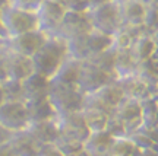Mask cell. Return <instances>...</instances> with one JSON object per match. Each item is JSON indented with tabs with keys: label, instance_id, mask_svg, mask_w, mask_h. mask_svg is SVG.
<instances>
[{
	"label": "cell",
	"instance_id": "obj_7",
	"mask_svg": "<svg viewBox=\"0 0 158 156\" xmlns=\"http://www.w3.org/2000/svg\"><path fill=\"white\" fill-rule=\"evenodd\" d=\"M56 124L59 127L60 136H66L70 139L79 140L85 143L89 137L91 130L85 121L82 112H70V114H59L56 115Z\"/></svg>",
	"mask_w": 158,
	"mask_h": 156
},
{
	"label": "cell",
	"instance_id": "obj_10",
	"mask_svg": "<svg viewBox=\"0 0 158 156\" xmlns=\"http://www.w3.org/2000/svg\"><path fill=\"white\" fill-rule=\"evenodd\" d=\"M47 38L48 35L45 32H43L41 29H35V31H29L22 35H18L15 38H7V44L12 51L27 57H32L44 45Z\"/></svg>",
	"mask_w": 158,
	"mask_h": 156
},
{
	"label": "cell",
	"instance_id": "obj_8",
	"mask_svg": "<svg viewBox=\"0 0 158 156\" xmlns=\"http://www.w3.org/2000/svg\"><path fill=\"white\" fill-rule=\"evenodd\" d=\"M66 10L68 9L56 0H44L35 12L38 19V29L47 35H53L59 28Z\"/></svg>",
	"mask_w": 158,
	"mask_h": 156
},
{
	"label": "cell",
	"instance_id": "obj_25",
	"mask_svg": "<svg viewBox=\"0 0 158 156\" xmlns=\"http://www.w3.org/2000/svg\"><path fill=\"white\" fill-rule=\"evenodd\" d=\"M116 54H117V50L114 48L113 45L107 48L106 51H102L100 54L94 56L92 58H89V62H92L95 66H98L100 69H102L104 72L111 73L116 76V72H114V64H116ZM117 78V76H116Z\"/></svg>",
	"mask_w": 158,
	"mask_h": 156
},
{
	"label": "cell",
	"instance_id": "obj_38",
	"mask_svg": "<svg viewBox=\"0 0 158 156\" xmlns=\"http://www.w3.org/2000/svg\"><path fill=\"white\" fill-rule=\"evenodd\" d=\"M0 38H7L5 29H3V25H2V19H0Z\"/></svg>",
	"mask_w": 158,
	"mask_h": 156
},
{
	"label": "cell",
	"instance_id": "obj_31",
	"mask_svg": "<svg viewBox=\"0 0 158 156\" xmlns=\"http://www.w3.org/2000/svg\"><path fill=\"white\" fill-rule=\"evenodd\" d=\"M37 156H63V155L54 143H45V145L38 146Z\"/></svg>",
	"mask_w": 158,
	"mask_h": 156
},
{
	"label": "cell",
	"instance_id": "obj_16",
	"mask_svg": "<svg viewBox=\"0 0 158 156\" xmlns=\"http://www.w3.org/2000/svg\"><path fill=\"white\" fill-rule=\"evenodd\" d=\"M22 88L23 95H25V102L31 99H37V98H44V96H48L50 79L34 72L22 80Z\"/></svg>",
	"mask_w": 158,
	"mask_h": 156
},
{
	"label": "cell",
	"instance_id": "obj_3",
	"mask_svg": "<svg viewBox=\"0 0 158 156\" xmlns=\"http://www.w3.org/2000/svg\"><path fill=\"white\" fill-rule=\"evenodd\" d=\"M0 19L7 38H15L18 35L38 29V19L35 12L23 10L12 5H7L0 10Z\"/></svg>",
	"mask_w": 158,
	"mask_h": 156
},
{
	"label": "cell",
	"instance_id": "obj_9",
	"mask_svg": "<svg viewBox=\"0 0 158 156\" xmlns=\"http://www.w3.org/2000/svg\"><path fill=\"white\" fill-rule=\"evenodd\" d=\"M0 124L5 128L13 131L25 130L29 124L28 111L25 102H7L0 105Z\"/></svg>",
	"mask_w": 158,
	"mask_h": 156
},
{
	"label": "cell",
	"instance_id": "obj_14",
	"mask_svg": "<svg viewBox=\"0 0 158 156\" xmlns=\"http://www.w3.org/2000/svg\"><path fill=\"white\" fill-rule=\"evenodd\" d=\"M56 118V117H54ZM47 120V121H35V123H29L28 127L25 128L31 137L40 145H45V143H54L59 136V127L56 124V120Z\"/></svg>",
	"mask_w": 158,
	"mask_h": 156
},
{
	"label": "cell",
	"instance_id": "obj_40",
	"mask_svg": "<svg viewBox=\"0 0 158 156\" xmlns=\"http://www.w3.org/2000/svg\"><path fill=\"white\" fill-rule=\"evenodd\" d=\"M5 102V98H3V89H2V82H0V105Z\"/></svg>",
	"mask_w": 158,
	"mask_h": 156
},
{
	"label": "cell",
	"instance_id": "obj_23",
	"mask_svg": "<svg viewBox=\"0 0 158 156\" xmlns=\"http://www.w3.org/2000/svg\"><path fill=\"white\" fill-rule=\"evenodd\" d=\"M136 69H138V63L133 58L130 48L126 50H117L116 54V64H114V72L117 78H123V76H129V74H135Z\"/></svg>",
	"mask_w": 158,
	"mask_h": 156
},
{
	"label": "cell",
	"instance_id": "obj_30",
	"mask_svg": "<svg viewBox=\"0 0 158 156\" xmlns=\"http://www.w3.org/2000/svg\"><path fill=\"white\" fill-rule=\"evenodd\" d=\"M43 2L44 0H10L9 5L19 7V9H23V10H28V12H37Z\"/></svg>",
	"mask_w": 158,
	"mask_h": 156
},
{
	"label": "cell",
	"instance_id": "obj_1",
	"mask_svg": "<svg viewBox=\"0 0 158 156\" xmlns=\"http://www.w3.org/2000/svg\"><path fill=\"white\" fill-rule=\"evenodd\" d=\"M68 57V41L57 35H48L44 45L31 57L34 72L51 79Z\"/></svg>",
	"mask_w": 158,
	"mask_h": 156
},
{
	"label": "cell",
	"instance_id": "obj_2",
	"mask_svg": "<svg viewBox=\"0 0 158 156\" xmlns=\"http://www.w3.org/2000/svg\"><path fill=\"white\" fill-rule=\"evenodd\" d=\"M48 99L54 106L56 114H70L82 111L85 94L78 88V85L54 83L50 82Z\"/></svg>",
	"mask_w": 158,
	"mask_h": 156
},
{
	"label": "cell",
	"instance_id": "obj_15",
	"mask_svg": "<svg viewBox=\"0 0 158 156\" xmlns=\"http://www.w3.org/2000/svg\"><path fill=\"white\" fill-rule=\"evenodd\" d=\"M147 6L141 0H126L123 3H118L120 10V19L122 26H136L143 25V16H145Z\"/></svg>",
	"mask_w": 158,
	"mask_h": 156
},
{
	"label": "cell",
	"instance_id": "obj_27",
	"mask_svg": "<svg viewBox=\"0 0 158 156\" xmlns=\"http://www.w3.org/2000/svg\"><path fill=\"white\" fill-rule=\"evenodd\" d=\"M54 145L59 147L63 156H79L84 152V143L79 140L70 139L66 136H59V139L54 142Z\"/></svg>",
	"mask_w": 158,
	"mask_h": 156
},
{
	"label": "cell",
	"instance_id": "obj_5",
	"mask_svg": "<svg viewBox=\"0 0 158 156\" xmlns=\"http://www.w3.org/2000/svg\"><path fill=\"white\" fill-rule=\"evenodd\" d=\"M116 79L117 78L114 74L104 72L102 69L95 66L89 60H85L81 63V70H79L76 85L85 95H91L110 82H114Z\"/></svg>",
	"mask_w": 158,
	"mask_h": 156
},
{
	"label": "cell",
	"instance_id": "obj_21",
	"mask_svg": "<svg viewBox=\"0 0 158 156\" xmlns=\"http://www.w3.org/2000/svg\"><path fill=\"white\" fill-rule=\"evenodd\" d=\"M81 63L73 57H66L59 70L54 73V76L50 79V82L54 83H66V85H76L81 70Z\"/></svg>",
	"mask_w": 158,
	"mask_h": 156
},
{
	"label": "cell",
	"instance_id": "obj_19",
	"mask_svg": "<svg viewBox=\"0 0 158 156\" xmlns=\"http://www.w3.org/2000/svg\"><path fill=\"white\" fill-rule=\"evenodd\" d=\"M25 105H27V111H28L29 123L53 120V118L57 115L56 110H54V106L51 105L48 96L27 101Z\"/></svg>",
	"mask_w": 158,
	"mask_h": 156
},
{
	"label": "cell",
	"instance_id": "obj_4",
	"mask_svg": "<svg viewBox=\"0 0 158 156\" xmlns=\"http://www.w3.org/2000/svg\"><path fill=\"white\" fill-rule=\"evenodd\" d=\"M86 13H88L92 28L98 32L113 37L122 26L118 3H116L114 0L97 6V7H92Z\"/></svg>",
	"mask_w": 158,
	"mask_h": 156
},
{
	"label": "cell",
	"instance_id": "obj_37",
	"mask_svg": "<svg viewBox=\"0 0 158 156\" xmlns=\"http://www.w3.org/2000/svg\"><path fill=\"white\" fill-rule=\"evenodd\" d=\"M145 6H151V5H158V0H141Z\"/></svg>",
	"mask_w": 158,
	"mask_h": 156
},
{
	"label": "cell",
	"instance_id": "obj_26",
	"mask_svg": "<svg viewBox=\"0 0 158 156\" xmlns=\"http://www.w3.org/2000/svg\"><path fill=\"white\" fill-rule=\"evenodd\" d=\"M2 89H3V98L7 102H25L22 82L7 79L2 82Z\"/></svg>",
	"mask_w": 158,
	"mask_h": 156
},
{
	"label": "cell",
	"instance_id": "obj_22",
	"mask_svg": "<svg viewBox=\"0 0 158 156\" xmlns=\"http://www.w3.org/2000/svg\"><path fill=\"white\" fill-rule=\"evenodd\" d=\"M154 51H155V44H154L151 34H143L141 37L135 38L130 45V53L138 64L148 60L154 54Z\"/></svg>",
	"mask_w": 158,
	"mask_h": 156
},
{
	"label": "cell",
	"instance_id": "obj_24",
	"mask_svg": "<svg viewBox=\"0 0 158 156\" xmlns=\"http://www.w3.org/2000/svg\"><path fill=\"white\" fill-rule=\"evenodd\" d=\"M141 114L143 127H158V105L155 96L141 101Z\"/></svg>",
	"mask_w": 158,
	"mask_h": 156
},
{
	"label": "cell",
	"instance_id": "obj_39",
	"mask_svg": "<svg viewBox=\"0 0 158 156\" xmlns=\"http://www.w3.org/2000/svg\"><path fill=\"white\" fill-rule=\"evenodd\" d=\"M9 3H10V0H0V10H2L3 7H6Z\"/></svg>",
	"mask_w": 158,
	"mask_h": 156
},
{
	"label": "cell",
	"instance_id": "obj_6",
	"mask_svg": "<svg viewBox=\"0 0 158 156\" xmlns=\"http://www.w3.org/2000/svg\"><path fill=\"white\" fill-rule=\"evenodd\" d=\"M92 29L94 28L91 25V21L86 12L66 10L62 22L59 25V28L53 35H57V37L68 41V39H72L75 37L91 32Z\"/></svg>",
	"mask_w": 158,
	"mask_h": 156
},
{
	"label": "cell",
	"instance_id": "obj_36",
	"mask_svg": "<svg viewBox=\"0 0 158 156\" xmlns=\"http://www.w3.org/2000/svg\"><path fill=\"white\" fill-rule=\"evenodd\" d=\"M107 2H111V0H88V3H89V9L97 7V6H100V5H104V3H107Z\"/></svg>",
	"mask_w": 158,
	"mask_h": 156
},
{
	"label": "cell",
	"instance_id": "obj_11",
	"mask_svg": "<svg viewBox=\"0 0 158 156\" xmlns=\"http://www.w3.org/2000/svg\"><path fill=\"white\" fill-rule=\"evenodd\" d=\"M111 115L120 120L126 127L127 136L133 133L136 128L142 126V114H141V102L136 99L124 98L120 104L113 110Z\"/></svg>",
	"mask_w": 158,
	"mask_h": 156
},
{
	"label": "cell",
	"instance_id": "obj_17",
	"mask_svg": "<svg viewBox=\"0 0 158 156\" xmlns=\"http://www.w3.org/2000/svg\"><path fill=\"white\" fill-rule=\"evenodd\" d=\"M114 140L116 139L110 133H107L106 130L95 131V133L89 134V137L84 143V149L91 156L110 155V150H111V146H113Z\"/></svg>",
	"mask_w": 158,
	"mask_h": 156
},
{
	"label": "cell",
	"instance_id": "obj_29",
	"mask_svg": "<svg viewBox=\"0 0 158 156\" xmlns=\"http://www.w3.org/2000/svg\"><path fill=\"white\" fill-rule=\"evenodd\" d=\"M7 56H9L7 38H0V82L7 80Z\"/></svg>",
	"mask_w": 158,
	"mask_h": 156
},
{
	"label": "cell",
	"instance_id": "obj_28",
	"mask_svg": "<svg viewBox=\"0 0 158 156\" xmlns=\"http://www.w3.org/2000/svg\"><path fill=\"white\" fill-rule=\"evenodd\" d=\"M143 26L148 34H154L158 31V5L147 6L145 16H143Z\"/></svg>",
	"mask_w": 158,
	"mask_h": 156
},
{
	"label": "cell",
	"instance_id": "obj_41",
	"mask_svg": "<svg viewBox=\"0 0 158 156\" xmlns=\"http://www.w3.org/2000/svg\"><path fill=\"white\" fill-rule=\"evenodd\" d=\"M116 3H123V2H126V0H114Z\"/></svg>",
	"mask_w": 158,
	"mask_h": 156
},
{
	"label": "cell",
	"instance_id": "obj_13",
	"mask_svg": "<svg viewBox=\"0 0 158 156\" xmlns=\"http://www.w3.org/2000/svg\"><path fill=\"white\" fill-rule=\"evenodd\" d=\"M34 73L32 60L31 57L22 56L19 53H15L9 48V56H7V79L12 80H19L22 82L29 74Z\"/></svg>",
	"mask_w": 158,
	"mask_h": 156
},
{
	"label": "cell",
	"instance_id": "obj_35",
	"mask_svg": "<svg viewBox=\"0 0 158 156\" xmlns=\"http://www.w3.org/2000/svg\"><path fill=\"white\" fill-rule=\"evenodd\" d=\"M151 37H152L154 44H155V51H154V54L151 57H155V58H158V31H155L154 34H151Z\"/></svg>",
	"mask_w": 158,
	"mask_h": 156
},
{
	"label": "cell",
	"instance_id": "obj_12",
	"mask_svg": "<svg viewBox=\"0 0 158 156\" xmlns=\"http://www.w3.org/2000/svg\"><path fill=\"white\" fill-rule=\"evenodd\" d=\"M117 85L120 86V89L123 90L124 98H130V99L136 101H143L154 96L152 88L148 83H145L138 74H129V76H123V78L116 79Z\"/></svg>",
	"mask_w": 158,
	"mask_h": 156
},
{
	"label": "cell",
	"instance_id": "obj_33",
	"mask_svg": "<svg viewBox=\"0 0 158 156\" xmlns=\"http://www.w3.org/2000/svg\"><path fill=\"white\" fill-rule=\"evenodd\" d=\"M12 136V131L10 130H7V128H5L2 124H0V145H3V143H7L9 142V139H10Z\"/></svg>",
	"mask_w": 158,
	"mask_h": 156
},
{
	"label": "cell",
	"instance_id": "obj_20",
	"mask_svg": "<svg viewBox=\"0 0 158 156\" xmlns=\"http://www.w3.org/2000/svg\"><path fill=\"white\" fill-rule=\"evenodd\" d=\"M95 98L104 108H107L108 111L113 112V110L124 99L123 90L120 89V86L117 85V82H110L106 86H102L101 89H98L97 92L91 94Z\"/></svg>",
	"mask_w": 158,
	"mask_h": 156
},
{
	"label": "cell",
	"instance_id": "obj_42",
	"mask_svg": "<svg viewBox=\"0 0 158 156\" xmlns=\"http://www.w3.org/2000/svg\"><path fill=\"white\" fill-rule=\"evenodd\" d=\"M155 99H157V105H158V96H155Z\"/></svg>",
	"mask_w": 158,
	"mask_h": 156
},
{
	"label": "cell",
	"instance_id": "obj_34",
	"mask_svg": "<svg viewBox=\"0 0 158 156\" xmlns=\"http://www.w3.org/2000/svg\"><path fill=\"white\" fill-rule=\"evenodd\" d=\"M0 156H15L10 149V146H9V143L0 145Z\"/></svg>",
	"mask_w": 158,
	"mask_h": 156
},
{
	"label": "cell",
	"instance_id": "obj_32",
	"mask_svg": "<svg viewBox=\"0 0 158 156\" xmlns=\"http://www.w3.org/2000/svg\"><path fill=\"white\" fill-rule=\"evenodd\" d=\"M66 9L73 12H88L89 3H88V0H69Z\"/></svg>",
	"mask_w": 158,
	"mask_h": 156
},
{
	"label": "cell",
	"instance_id": "obj_18",
	"mask_svg": "<svg viewBox=\"0 0 158 156\" xmlns=\"http://www.w3.org/2000/svg\"><path fill=\"white\" fill-rule=\"evenodd\" d=\"M7 143L15 156H37L38 143L31 137L27 130L13 131Z\"/></svg>",
	"mask_w": 158,
	"mask_h": 156
}]
</instances>
